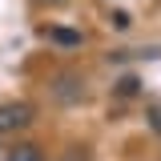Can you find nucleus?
<instances>
[{
	"label": "nucleus",
	"mask_w": 161,
	"mask_h": 161,
	"mask_svg": "<svg viewBox=\"0 0 161 161\" xmlns=\"http://www.w3.org/2000/svg\"><path fill=\"white\" fill-rule=\"evenodd\" d=\"M4 161H44V153H40V145H32V141H24V145H16L12 153Z\"/></svg>",
	"instance_id": "4"
},
{
	"label": "nucleus",
	"mask_w": 161,
	"mask_h": 161,
	"mask_svg": "<svg viewBox=\"0 0 161 161\" xmlns=\"http://www.w3.org/2000/svg\"><path fill=\"white\" fill-rule=\"evenodd\" d=\"M141 93V80L137 77H121L117 80V97H137Z\"/></svg>",
	"instance_id": "5"
},
{
	"label": "nucleus",
	"mask_w": 161,
	"mask_h": 161,
	"mask_svg": "<svg viewBox=\"0 0 161 161\" xmlns=\"http://www.w3.org/2000/svg\"><path fill=\"white\" fill-rule=\"evenodd\" d=\"M53 93H57V101L73 105V101L85 97V77H80V73H60V77L53 80Z\"/></svg>",
	"instance_id": "2"
},
{
	"label": "nucleus",
	"mask_w": 161,
	"mask_h": 161,
	"mask_svg": "<svg viewBox=\"0 0 161 161\" xmlns=\"http://www.w3.org/2000/svg\"><path fill=\"white\" fill-rule=\"evenodd\" d=\"M64 161H89V149H69Z\"/></svg>",
	"instance_id": "7"
},
{
	"label": "nucleus",
	"mask_w": 161,
	"mask_h": 161,
	"mask_svg": "<svg viewBox=\"0 0 161 161\" xmlns=\"http://www.w3.org/2000/svg\"><path fill=\"white\" fill-rule=\"evenodd\" d=\"M36 117V109L28 101H4L0 105V133H16V129H28Z\"/></svg>",
	"instance_id": "1"
},
{
	"label": "nucleus",
	"mask_w": 161,
	"mask_h": 161,
	"mask_svg": "<svg viewBox=\"0 0 161 161\" xmlns=\"http://www.w3.org/2000/svg\"><path fill=\"white\" fill-rule=\"evenodd\" d=\"M109 24H113V28H121V32H125V28H129V24H133V16H129V12H125V8H117V12H113V16H109Z\"/></svg>",
	"instance_id": "6"
},
{
	"label": "nucleus",
	"mask_w": 161,
	"mask_h": 161,
	"mask_svg": "<svg viewBox=\"0 0 161 161\" xmlns=\"http://www.w3.org/2000/svg\"><path fill=\"white\" fill-rule=\"evenodd\" d=\"M44 32V40H53V44H60V48H80V32L77 28H60V24H48V28H40Z\"/></svg>",
	"instance_id": "3"
}]
</instances>
